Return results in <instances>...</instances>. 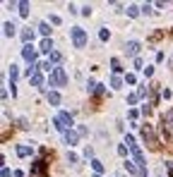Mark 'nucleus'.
Here are the masks:
<instances>
[{
  "label": "nucleus",
  "instance_id": "f257e3e1",
  "mask_svg": "<svg viewBox=\"0 0 173 177\" xmlns=\"http://www.w3.org/2000/svg\"><path fill=\"white\" fill-rule=\"evenodd\" d=\"M53 127H56L58 132H67V127H72V115L70 112H58L56 117H53Z\"/></svg>",
  "mask_w": 173,
  "mask_h": 177
},
{
  "label": "nucleus",
  "instance_id": "f3484780",
  "mask_svg": "<svg viewBox=\"0 0 173 177\" xmlns=\"http://www.w3.org/2000/svg\"><path fill=\"white\" fill-rule=\"evenodd\" d=\"M120 86H123V79H120L118 74H113V77H111V89H120Z\"/></svg>",
  "mask_w": 173,
  "mask_h": 177
},
{
  "label": "nucleus",
  "instance_id": "423d86ee",
  "mask_svg": "<svg viewBox=\"0 0 173 177\" xmlns=\"http://www.w3.org/2000/svg\"><path fill=\"white\" fill-rule=\"evenodd\" d=\"M125 170H128V172H132L135 177H147V170H144L142 165L132 163V160H125Z\"/></svg>",
  "mask_w": 173,
  "mask_h": 177
},
{
  "label": "nucleus",
  "instance_id": "0eeeda50",
  "mask_svg": "<svg viewBox=\"0 0 173 177\" xmlns=\"http://www.w3.org/2000/svg\"><path fill=\"white\" fill-rule=\"evenodd\" d=\"M22 57H24L29 65L34 67V62H36V50H34V46H31V43H27V46L22 48Z\"/></svg>",
  "mask_w": 173,
  "mask_h": 177
},
{
  "label": "nucleus",
  "instance_id": "f8f14e48",
  "mask_svg": "<svg viewBox=\"0 0 173 177\" xmlns=\"http://www.w3.org/2000/svg\"><path fill=\"white\" fill-rule=\"evenodd\" d=\"M29 82L34 84V86H39V89H43V74H41V72H36V74H34Z\"/></svg>",
  "mask_w": 173,
  "mask_h": 177
},
{
  "label": "nucleus",
  "instance_id": "6ab92c4d",
  "mask_svg": "<svg viewBox=\"0 0 173 177\" xmlns=\"http://www.w3.org/2000/svg\"><path fill=\"white\" fill-rule=\"evenodd\" d=\"M17 77H19V69H17V65H12V67H10V84L17 82Z\"/></svg>",
  "mask_w": 173,
  "mask_h": 177
},
{
  "label": "nucleus",
  "instance_id": "7c9ffc66",
  "mask_svg": "<svg viewBox=\"0 0 173 177\" xmlns=\"http://www.w3.org/2000/svg\"><path fill=\"white\" fill-rule=\"evenodd\" d=\"M82 14H84V17H89V14H91V7H89V5H84V7H82Z\"/></svg>",
  "mask_w": 173,
  "mask_h": 177
},
{
  "label": "nucleus",
  "instance_id": "412c9836",
  "mask_svg": "<svg viewBox=\"0 0 173 177\" xmlns=\"http://www.w3.org/2000/svg\"><path fill=\"white\" fill-rule=\"evenodd\" d=\"M111 69H113V74H118V72H120V60H118V57H113V60H111Z\"/></svg>",
  "mask_w": 173,
  "mask_h": 177
},
{
  "label": "nucleus",
  "instance_id": "20e7f679",
  "mask_svg": "<svg viewBox=\"0 0 173 177\" xmlns=\"http://www.w3.org/2000/svg\"><path fill=\"white\" fill-rule=\"evenodd\" d=\"M67 84V77H65V69L63 67H56L53 74H51V86H65Z\"/></svg>",
  "mask_w": 173,
  "mask_h": 177
},
{
  "label": "nucleus",
  "instance_id": "c9c22d12",
  "mask_svg": "<svg viewBox=\"0 0 173 177\" xmlns=\"http://www.w3.org/2000/svg\"><path fill=\"white\" fill-rule=\"evenodd\" d=\"M156 177H163V172H161V170H159V172H156Z\"/></svg>",
  "mask_w": 173,
  "mask_h": 177
},
{
  "label": "nucleus",
  "instance_id": "2eb2a0df",
  "mask_svg": "<svg viewBox=\"0 0 173 177\" xmlns=\"http://www.w3.org/2000/svg\"><path fill=\"white\" fill-rule=\"evenodd\" d=\"M39 31L43 34V39H51V27H48L46 22H41V24H39Z\"/></svg>",
  "mask_w": 173,
  "mask_h": 177
},
{
  "label": "nucleus",
  "instance_id": "f03ea898",
  "mask_svg": "<svg viewBox=\"0 0 173 177\" xmlns=\"http://www.w3.org/2000/svg\"><path fill=\"white\" fill-rule=\"evenodd\" d=\"M142 139H144V144H147L152 151H159V139L154 136L152 124H142Z\"/></svg>",
  "mask_w": 173,
  "mask_h": 177
},
{
  "label": "nucleus",
  "instance_id": "c756f323",
  "mask_svg": "<svg viewBox=\"0 0 173 177\" xmlns=\"http://www.w3.org/2000/svg\"><path fill=\"white\" fill-rule=\"evenodd\" d=\"M51 24H56V27L60 24V17H58V14H51Z\"/></svg>",
  "mask_w": 173,
  "mask_h": 177
},
{
  "label": "nucleus",
  "instance_id": "c85d7f7f",
  "mask_svg": "<svg viewBox=\"0 0 173 177\" xmlns=\"http://www.w3.org/2000/svg\"><path fill=\"white\" fill-rule=\"evenodd\" d=\"M137 96H140V98H144V96H147V86H140V89H137Z\"/></svg>",
  "mask_w": 173,
  "mask_h": 177
},
{
  "label": "nucleus",
  "instance_id": "9b49d317",
  "mask_svg": "<svg viewBox=\"0 0 173 177\" xmlns=\"http://www.w3.org/2000/svg\"><path fill=\"white\" fill-rule=\"evenodd\" d=\"M17 156H19V158H27V156H31V149L24 146V144H19V146H17Z\"/></svg>",
  "mask_w": 173,
  "mask_h": 177
},
{
  "label": "nucleus",
  "instance_id": "72a5a7b5",
  "mask_svg": "<svg viewBox=\"0 0 173 177\" xmlns=\"http://www.w3.org/2000/svg\"><path fill=\"white\" fill-rule=\"evenodd\" d=\"M10 175H12V172H10L7 168H2V177H10Z\"/></svg>",
  "mask_w": 173,
  "mask_h": 177
},
{
  "label": "nucleus",
  "instance_id": "2f4dec72",
  "mask_svg": "<svg viewBox=\"0 0 173 177\" xmlns=\"http://www.w3.org/2000/svg\"><path fill=\"white\" fill-rule=\"evenodd\" d=\"M19 127H22V129H27V127H29V122L24 120V117H19Z\"/></svg>",
  "mask_w": 173,
  "mask_h": 177
},
{
  "label": "nucleus",
  "instance_id": "473e14b6",
  "mask_svg": "<svg viewBox=\"0 0 173 177\" xmlns=\"http://www.w3.org/2000/svg\"><path fill=\"white\" fill-rule=\"evenodd\" d=\"M125 82H128V84H135L137 79H135V74H128V77H125Z\"/></svg>",
  "mask_w": 173,
  "mask_h": 177
},
{
  "label": "nucleus",
  "instance_id": "393cba45",
  "mask_svg": "<svg viewBox=\"0 0 173 177\" xmlns=\"http://www.w3.org/2000/svg\"><path fill=\"white\" fill-rule=\"evenodd\" d=\"M118 153L125 158V156H128V146H125V144H120V146H118Z\"/></svg>",
  "mask_w": 173,
  "mask_h": 177
},
{
  "label": "nucleus",
  "instance_id": "9d476101",
  "mask_svg": "<svg viewBox=\"0 0 173 177\" xmlns=\"http://www.w3.org/2000/svg\"><path fill=\"white\" fill-rule=\"evenodd\" d=\"M39 50H43V53H53V41H51V39H43Z\"/></svg>",
  "mask_w": 173,
  "mask_h": 177
},
{
  "label": "nucleus",
  "instance_id": "7ed1b4c3",
  "mask_svg": "<svg viewBox=\"0 0 173 177\" xmlns=\"http://www.w3.org/2000/svg\"><path fill=\"white\" fill-rule=\"evenodd\" d=\"M72 43H75V48H84L87 46V34L82 27H75L72 29Z\"/></svg>",
  "mask_w": 173,
  "mask_h": 177
},
{
  "label": "nucleus",
  "instance_id": "dca6fc26",
  "mask_svg": "<svg viewBox=\"0 0 173 177\" xmlns=\"http://www.w3.org/2000/svg\"><path fill=\"white\" fill-rule=\"evenodd\" d=\"M48 103H51V105H58V103H60V94H58V91H51V94H48Z\"/></svg>",
  "mask_w": 173,
  "mask_h": 177
},
{
  "label": "nucleus",
  "instance_id": "6e6552de",
  "mask_svg": "<svg viewBox=\"0 0 173 177\" xmlns=\"http://www.w3.org/2000/svg\"><path fill=\"white\" fill-rule=\"evenodd\" d=\"M63 136H65V144H67V146H75V144H77V136H79V132H72V129H67Z\"/></svg>",
  "mask_w": 173,
  "mask_h": 177
},
{
  "label": "nucleus",
  "instance_id": "f704fd0d",
  "mask_svg": "<svg viewBox=\"0 0 173 177\" xmlns=\"http://www.w3.org/2000/svg\"><path fill=\"white\" fill-rule=\"evenodd\" d=\"M166 168L171 170V177H173V163H166Z\"/></svg>",
  "mask_w": 173,
  "mask_h": 177
},
{
  "label": "nucleus",
  "instance_id": "ddd939ff",
  "mask_svg": "<svg viewBox=\"0 0 173 177\" xmlns=\"http://www.w3.org/2000/svg\"><path fill=\"white\" fill-rule=\"evenodd\" d=\"M22 41H24V46L34 41V31H31V29H24V31H22Z\"/></svg>",
  "mask_w": 173,
  "mask_h": 177
},
{
  "label": "nucleus",
  "instance_id": "4468645a",
  "mask_svg": "<svg viewBox=\"0 0 173 177\" xmlns=\"http://www.w3.org/2000/svg\"><path fill=\"white\" fill-rule=\"evenodd\" d=\"M14 29H17V27H14L12 22H5V24H2V31H5V36H14Z\"/></svg>",
  "mask_w": 173,
  "mask_h": 177
},
{
  "label": "nucleus",
  "instance_id": "a878e982",
  "mask_svg": "<svg viewBox=\"0 0 173 177\" xmlns=\"http://www.w3.org/2000/svg\"><path fill=\"white\" fill-rule=\"evenodd\" d=\"M142 12H144V14H152L154 10H152V5H149V2H144V5H142Z\"/></svg>",
  "mask_w": 173,
  "mask_h": 177
},
{
  "label": "nucleus",
  "instance_id": "cd10ccee",
  "mask_svg": "<svg viewBox=\"0 0 173 177\" xmlns=\"http://www.w3.org/2000/svg\"><path fill=\"white\" fill-rule=\"evenodd\" d=\"M84 156H87V158H91V160H94V149H91V146H87V149H84Z\"/></svg>",
  "mask_w": 173,
  "mask_h": 177
},
{
  "label": "nucleus",
  "instance_id": "bb28decb",
  "mask_svg": "<svg viewBox=\"0 0 173 177\" xmlns=\"http://www.w3.org/2000/svg\"><path fill=\"white\" fill-rule=\"evenodd\" d=\"M137 98H140V96H137V94L128 96V105H135V103H137Z\"/></svg>",
  "mask_w": 173,
  "mask_h": 177
},
{
  "label": "nucleus",
  "instance_id": "aec40b11",
  "mask_svg": "<svg viewBox=\"0 0 173 177\" xmlns=\"http://www.w3.org/2000/svg\"><path fill=\"white\" fill-rule=\"evenodd\" d=\"M142 7H137V5H128V17H137Z\"/></svg>",
  "mask_w": 173,
  "mask_h": 177
},
{
  "label": "nucleus",
  "instance_id": "39448f33",
  "mask_svg": "<svg viewBox=\"0 0 173 177\" xmlns=\"http://www.w3.org/2000/svg\"><path fill=\"white\" fill-rule=\"evenodd\" d=\"M31 177H48V172H46V160H43V158L34 160V165H31Z\"/></svg>",
  "mask_w": 173,
  "mask_h": 177
},
{
  "label": "nucleus",
  "instance_id": "b1692460",
  "mask_svg": "<svg viewBox=\"0 0 173 177\" xmlns=\"http://www.w3.org/2000/svg\"><path fill=\"white\" fill-rule=\"evenodd\" d=\"M108 36H111L108 29H101V31H99V39H101V41H108Z\"/></svg>",
  "mask_w": 173,
  "mask_h": 177
},
{
  "label": "nucleus",
  "instance_id": "4be33fe9",
  "mask_svg": "<svg viewBox=\"0 0 173 177\" xmlns=\"http://www.w3.org/2000/svg\"><path fill=\"white\" fill-rule=\"evenodd\" d=\"M60 60H63V55L58 53V50H53V53H51V57H48V62H51V65H53V62H60Z\"/></svg>",
  "mask_w": 173,
  "mask_h": 177
},
{
  "label": "nucleus",
  "instance_id": "1a4fd4ad",
  "mask_svg": "<svg viewBox=\"0 0 173 177\" xmlns=\"http://www.w3.org/2000/svg\"><path fill=\"white\" fill-rule=\"evenodd\" d=\"M140 48H142V46H140L137 41H130L125 50H128V55H132V57H137V53H140Z\"/></svg>",
  "mask_w": 173,
  "mask_h": 177
},
{
  "label": "nucleus",
  "instance_id": "5701e85b",
  "mask_svg": "<svg viewBox=\"0 0 173 177\" xmlns=\"http://www.w3.org/2000/svg\"><path fill=\"white\" fill-rule=\"evenodd\" d=\"M19 14H22V17H29V2H19Z\"/></svg>",
  "mask_w": 173,
  "mask_h": 177
},
{
  "label": "nucleus",
  "instance_id": "a211bd4d",
  "mask_svg": "<svg viewBox=\"0 0 173 177\" xmlns=\"http://www.w3.org/2000/svg\"><path fill=\"white\" fill-rule=\"evenodd\" d=\"M91 168H94V172H96V175H101V172H103V163H101V160H96V158L91 160Z\"/></svg>",
  "mask_w": 173,
  "mask_h": 177
}]
</instances>
